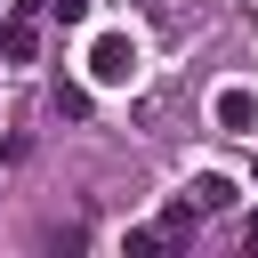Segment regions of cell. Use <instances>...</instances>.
<instances>
[{
  "label": "cell",
  "instance_id": "6da1fadb",
  "mask_svg": "<svg viewBox=\"0 0 258 258\" xmlns=\"http://www.w3.org/2000/svg\"><path fill=\"white\" fill-rule=\"evenodd\" d=\"M89 81H97V89L137 81V40H129V32H97V40H89Z\"/></svg>",
  "mask_w": 258,
  "mask_h": 258
},
{
  "label": "cell",
  "instance_id": "7a4b0ae2",
  "mask_svg": "<svg viewBox=\"0 0 258 258\" xmlns=\"http://www.w3.org/2000/svg\"><path fill=\"white\" fill-rule=\"evenodd\" d=\"M210 113H218V129L258 137V97H250V89H218V97H210Z\"/></svg>",
  "mask_w": 258,
  "mask_h": 258
},
{
  "label": "cell",
  "instance_id": "3957f363",
  "mask_svg": "<svg viewBox=\"0 0 258 258\" xmlns=\"http://www.w3.org/2000/svg\"><path fill=\"white\" fill-rule=\"evenodd\" d=\"M185 194H194V210H234V202H242V194H234V177H226V169H202V177H194V185H185Z\"/></svg>",
  "mask_w": 258,
  "mask_h": 258
},
{
  "label": "cell",
  "instance_id": "277c9868",
  "mask_svg": "<svg viewBox=\"0 0 258 258\" xmlns=\"http://www.w3.org/2000/svg\"><path fill=\"white\" fill-rule=\"evenodd\" d=\"M32 48H40V32H32V8H24V16H16L8 32H0V56H16V64H24Z\"/></svg>",
  "mask_w": 258,
  "mask_h": 258
},
{
  "label": "cell",
  "instance_id": "5b68a950",
  "mask_svg": "<svg viewBox=\"0 0 258 258\" xmlns=\"http://www.w3.org/2000/svg\"><path fill=\"white\" fill-rule=\"evenodd\" d=\"M56 113H64V121H89V89H81V81H56Z\"/></svg>",
  "mask_w": 258,
  "mask_h": 258
},
{
  "label": "cell",
  "instance_id": "8992f818",
  "mask_svg": "<svg viewBox=\"0 0 258 258\" xmlns=\"http://www.w3.org/2000/svg\"><path fill=\"white\" fill-rule=\"evenodd\" d=\"M161 242H169V234H161V226H137V234H129V242H121V250H129V258H145V250H161Z\"/></svg>",
  "mask_w": 258,
  "mask_h": 258
}]
</instances>
